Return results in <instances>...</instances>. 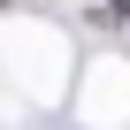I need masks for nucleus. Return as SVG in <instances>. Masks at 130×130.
Returning a JSON list of instances; mask_svg holds the SVG:
<instances>
[{
    "label": "nucleus",
    "mask_w": 130,
    "mask_h": 130,
    "mask_svg": "<svg viewBox=\"0 0 130 130\" xmlns=\"http://www.w3.org/2000/svg\"><path fill=\"white\" fill-rule=\"evenodd\" d=\"M115 8H122V15H130V0H115Z\"/></svg>",
    "instance_id": "nucleus-1"
}]
</instances>
